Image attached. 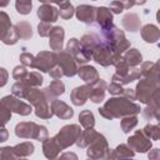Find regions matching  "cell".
Returning <instances> with one entry per match:
<instances>
[{"label": "cell", "instance_id": "6da1fadb", "mask_svg": "<svg viewBox=\"0 0 160 160\" xmlns=\"http://www.w3.org/2000/svg\"><path fill=\"white\" fill-rule=\"evenodd\" d=\"M88 89H89L88 86H81V88H76V89L72 91L71 98H72V101H74L75 105H81V104H84L85 100H86V98L90 96L91 90H88Z\"/></svg>", "mask_w": 160, "mask_h": 160}, {"label": "cell", "instance_id": "7a4b0ae2", "mask_svg": "<svg viewBox=\"0 0 160 160\" xmlns=\"http://www.w3.org/2000/svg\"><path fill=\"white\" fill-rule=\"evenodd\" d=\"M160 36L159 30L154 26V25H146L142 29V38L148 41V42H155Z\"/></svg>", "mask_w": 160, "mask_h": 160}, {"label": "cell", "instance_id": "3957f363", "mask_svg": "<svg viewBox=\"0 0 160 160\" xmlns=\"http://www.w3.org/2000/svg\"><path fill=\"white\" fill-rule=\"evenodd\" d=\"M49 34H50V36H51V40H50L51 48H52V49H59V48H61V44H62V35H64L62 28H55V29H52Z\"/></svg>", "mask_w": 160, "mask_h": 160}, {"label": "cell", "instance_id": "277c9868", "mask_svg": "<svg viewBox=\"0 0 160 160\" xmlns=\"http://www.w3.org/2000/svg\"><path fill=\"white\" fill-rule=\"evenodd\" d=\"M38 15L45 20V21H55L56 16H58V12H56V9L55 8H51V6H42L39 9L38 11Z\"/></svg>", "mask_w": 160, "mask_h": 160}, {"label": "cell", "instance_id": "5b68a950", "mask_svg": "<svg viewBox=\"0 0 160 160\" xmlns=\"http://www.w3.org/2000/svg\"><path fill=\"white\" fill-rule=\"evenodd\" d=\"M94 8H90V6H80L78 9V18L81 20V21H85V22H90L92 21V16H94Z\"/></svg>", "mask_w": 160, "mask_h": 160}, {"label": "cell", "instance_id": "8992f818", "mask_svg": "<svg viewBox=\"0 0 160 160\" xmlns=\"http://www.w3.org/2000/svg\"><path fill=\"white\" fill-rule=\"evenodd\" d=\"M79 75H80L85 81H92V80H91V78L98 79V74H96L95 69H94V68H91V66H85V68L80 69Z\"/></svg>", "mask_w": 160, "mask_h": 160}, {"label": "cell", "instance_id": "52a82bcc", "mask_svg": "<svg viewBox=\"0 0 160 160\" xmlns=\"http://www.w3.org/2000/svg\"><path fill=\"white\" fill-rule=\"evenodd\" d=\"M126 60H128L130 64L135 65V64L140 62V60H141V55L134 49V50H130V51L126 54Z\"/></svg>", "mask_w": 160, "mask_h": 160}, {"label": "cell", "instance_id": "ba28073f", "mask_svg": "<svg viewBox=\"0 0 160 160\" xmlns=\"http://www.w3.org/2000/svg\"><path fill=\"white\" fill-rule=\"evenodd\" d=\"M80 120H81V122H82L84 126L89 128L90 125H92V122H89V120H94V118H92V114L90 111H84L80 115Z\"/></svg>", "mask_w": 160, "mask_h": 160}, {"label": "cell", "instance_id": "9c48e42d", "mask_svg": "<svg viewBox=\"0 0 160 160\" xmlns=\"http://www.w3.org/2000/svg\"><path fill=\"white\" fill-rule=\"evenodd\" d=\"M60 15H61L62 18H70V16L72 15V6L66 2V4L64 5L62 10L60 11Z\"/></svg>", "mask_w": 160, "mask_h": 160}, {"label": "cell", "instance_id": "30bf717a", "mask_svg": "<svg viewBox=\"0 0 160 160\" xmlns=\"http://www.w3.org/2000/svg\"><path fill=\"white\" fill-rule=\"evenodd\" d=\"M119 89H121L119 85H115V84H111L110 86H109V91L110 92H112V94H119V92H121V91H119Z\"/></svg>", "mask_w": 160, "mask_h": 160}, {"label": "cell", "instance_id": "8fae6325", "mask_svg": "<svg viewBox=\"0 0 160 160\" xmlns=\"http://www.w3.org/2000/svg\"><path fill=\"white\" fill-rule=\"evenodd\" d=\"M158 21H159V22H160V11H159V12H158Z\"/></svg>", "mask_w": 160, "mask_h": 160}]
</instances>
